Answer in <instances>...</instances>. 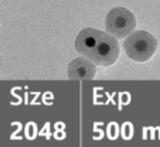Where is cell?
<instances>
[{"label":"cell","mask_w":160,"mask_h":147,"mask_svg":"<svg viewBox=\"0 0 160 147\" xmlns=\"http://www.w3.org/2000/svg\"><path fill=\"white\" fill-rule=\"evenodd\" d=\"M101 31L102 30L93 28V27H87V28L81 30L77 36L75 43L77 52L85 58L88 57L96 43H97Z\"/></svg>","instance_id":"cell-5"},{"label":"cell","mask_w":160,"mask_h":147,"mask_svg":"<svg viewBox=\"0 0 160 147\" xmlns=\"http://www.w3.org/2000/svg\"><path fill=\"white\" fill-rule=\"evenodd\" d=\"M119 53L120 48L116 36L108 31H101L97 43L87 58L91 59L98 66L108 67L117 61Z\"/></svg>","instance_id":"cell-2"},{"label":"cell","mask_w":160,"mask_h":147,"mask_svg":"<svg viewBox=\"0 0 160 147\" xmlns=\"http://www.w3.org/2000/svg\"><path fill=\"white\" fill-rule=\"evenodd\" d=\"M157 39L144 30H136L124 41L125 53L132 61L143 63L153 57L157 49Z\"/></svg>","instance_id":"cell-1"},{"label":"cell","mask_w":160,"mask_h":147,"mask_svg":"<svg viewBox=\"0 0 160 147\" xmlns=\"http://www.w3.org/2000/svg\"><path fill=\"white\" fill-rule=\"evenodd\" d=\"M97 73L96 63L89 58H77L70 63L68 68V77L72 81L93 80Z\"/></svg>","instance_id":"cell-4"},{"label":"cell","mask_w":160,"mask_h":147,"mask_svg":"<svg viewBox=\"0 0 160 147\" xmlns=\"http://www.w3.org/2000/svg\"><path fill=\"white\" fill-rule=\"evenodd\" d=\"M108 33L117 38H123L132 33L136 27L135 15L124 7H116L110 10L105 21Z\"/></svg>","instance_id":"cell-3"}]
</instances>
